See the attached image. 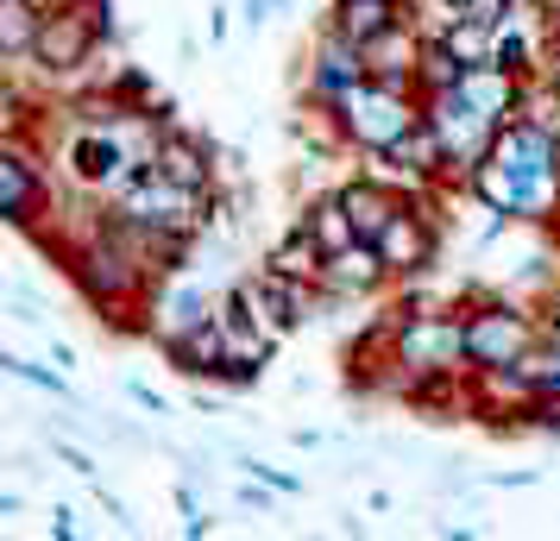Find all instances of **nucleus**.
<instances>
[{"mask_svg": "<svg viewBox=\"0 0 560 541\" xmlns=\"http://www.w3.org/2000/svg\"><path fill=\"white\" fill-rule=\"evenodd\" d=\"M523 340H529V328H523V321L491 315V321H479V328L466 334V353H472V360H485V365H504V360H516V353H523Z\"/></svg>", "mask_w": 560, "mask_h": 541, "instance_id": "obj_1", "label": "nucleus"}, {"mask_svg": "<svg viewBox=\"0 0 560 541\" xmlns=\"http://www.w3.org/2000/svg\"><path fill=\"white\" fill-rule=\"evenodd\" d=\"M378 258L384 264H422V258H429V233L416 227L409 214H390L384 233H378Z\"/></svg>", "mask_w": 560, "mask_h": 541, "instance_id": "obj_2", "label": "nucleus"}, {"mask_svg": "<svg viewBox=\"0 0 560 541\" xmlns=\"http://www.w3.org/2000/svg\"><path fill=\"white\" fill-rule=\"evenodd\" d=\"M390 214H397V208L384 202V196H372V189H353V196H347V221H353V233H365V239H378Z\"/></svg>", "mask_w": 560, "mask_h": 541, "instance_id": "obj_3", "label": "nucleus"}, {"mask_svg": "<svg viewBox=\"0 0 560 541\" xmlns=\"http://www.w3.org/2000/svg\"><path fill=\"white\" fill-rule=\"evenodd\" d=\"M340 26L353 32V45L378 38V32H390V0H347V20Z\"/></svg>", "mask_w": 560, "mask_h": 541, "instance_id": "obj_4", "label": "nucleus"}, {"mask_svg": "<svg viewBox=\"0 0 560 541\" xmlns=\"http://www.w3.org/2000/svg\"><path fill=\"white\" fill-rule=\"evenodd\" d=\"M82 45H89V32L82 26H45V38H38V51H45V63H51V70H63V63H77L82 57Z\"/></svg>", "mask_w": 560, "mask_h": 541, "instance_id": "obj_5", "label": "nucleus"}, {"mask_svg": "<svg viewBox=\"0 0 560 541\" xmlns=\"http://www.w3.org/2000/svg\"><path fill=\"white\" fill-rule=\"evenodd\" d=\"M0 170H7V214H13V221H26V196H32L26 164H20V157H7Z\"/></svg>", "mask_w": 560, "mask_h": 541, "instance_id": "obj_6", "label": "nucleus"}, {"mask_svg": "<svg viewBox=\"0 0 560 541\" xmlns=\"http://www.w3.org/2000/svg\"><path fill=\"white\" fill-rule=\"evenodd\" d=\"M114 164H120L114 145H82V177H114Z\"/></svg>", "mask_w": 560, "mask_h": 541, "instance_id": "obj_7", "label": "nucleus"}, {"mask_svg": "<svg viewBox=\"0 0 560 541\" xmlns=\"http://www.w3.org/2000/svg\"><path fill=\"white\" fill-rule=\"evenodd\" d=\"M7 51H26V0H7Z\"/></svg>", "mask_w": 560, "mask_h": 541, "instance_id": "obj_8", "label": "nucleus"}]
</instances>
